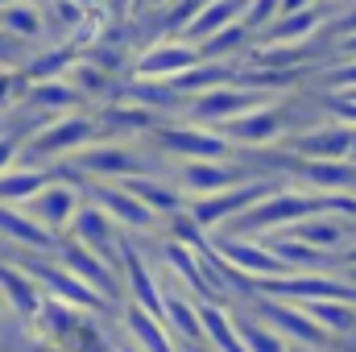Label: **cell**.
I'll use <instances>...</instances> for the list:
<instances>
[{"label":"cell","mask_w":356,"mask_h":352,"mask_svg":"<svg viewBox=\"0 0 356 352\" xmlns=\"http://www.w3.org/2000/svg\"><path fill=\"white\" fill-rule=\"evenodd\" d=\"M71 232H75V241H79V245H88L91 253H99V257H112V249H116L112 216H108L99 203H91V207H79V211H75Z\"/></svg>","instance_id":"8992f818"},{"label":"cell","mask_w":356,"mask_h":352,"mask_svg":"<svg viewBox=\"0 0 356 352\" xmlns=\"http://www.w3.org/2000/svg\"><path fill=\"white\" fill-rule=\"evenodd\" d=\"M199 63V50L191 42H162L137 58V79H175Z\"/></svg>","instance_id":"3957f363"},{"label":"cell","mask_w":356,"mask_h":352,"mask_svg":"<svg viewBox=\"0 0 356 352\" xmlns=\"http://www.w3.org/2000/svg\"><path fill=\"white\" fill-rule=\"evenodd\" d=\"M158 141L170 154H186V158H220L228 150V141H220L211 133H199V129H166V133H158Z\"/></svg>","instance_id":"9c48e42d"},{"label":"cell","mask_w":356,"mask_h":352,"mask_svg":"<svg viewBox=\"0 0 356 352\" xmlns=\"http://www.w3.org/2000/svg\"><path fill=\"white\" fill-rule=\"evenodd\" d=\"M0 25H4L8 33H17V38H38V33L46 29V17H42L38 4H29V0H13V4L0 8Z\"/></svg>","instance_id":"4fadbf2b"},{"label":"cell","mask_w":356,"mask_h":352,"mask_svg":"<svg viewBox=\"0 0 356 352\" xmlns=\"http://www.w3.org/2000/svg\"><path fill=\"white\" fill-rule=\"evenodd\" d=\"M0 237L4 241H17V245H29L38 253H50L54 249V232L42 228L29 211H17L13 203H0Z\"/></svg>","instance_id":"52a82bcc"},{"label":"cell","mask_w":356,"mask_h":352,"mask_svg":"<svg viewBox=\"0 0 356 352\" xmlns=\"http://www.w3.org/2000/svg\"><path fill=\"white\" fill-rule=\"evenodd\" d=\"M58 257H63V265H67L75 278H83L95 294H104V298H116V294H120V286H116V273L108 269V262H104V257H95L88 245L71 241V245H63V249H58Z\"/></svg>","instance_id":"277c9868"},{"label":"cell","mask_w":356,"mask_h":352,"mask_svg":"<svg viewBox=\"0 0 356 352\" xmlns=\"http://www.w3.org/2000/svg\"><path fill=\"white\" fill-rule=\"evenodd\" d=\"M71 83H83L88 91H99V88H104V71H91V67H75V71H71Z\"/></svg>","instance_id":"44dd1931"},{"label":"cell","mask_w":356,"mask_h":352,"mask_svg":"<svg viewBox=\"0 0 356 352\" xmlns=\"http://www.w3.org/2000/svg\"><path fill=\"white\" fill-rule=\"evenodd\" d=\"M17 154H21V150H17V141H13V137H0V175L17 162Z\"/></svg>","instance_id":"7402d4cb"},{"label":"cell","mask_w":356,"mask_h":352,"mask_svg":"<svg viewBox=\"0 0 356 352\" xmlns=\"http://www.w3.org/2000/svg\"><path fill=\"white\" fill-rule=\"evenodd\" d=\"M245 104H249L245 95L211 91V95H203V99H195V104H191V116H195V120H216V116H232V112H241Z\"/></svg>","instance_id":"e0dca14e"},{"label":"cell","mask_w":356,"mask_h":352,"mask_svg":"<svg viewBox=\"0 0 356 352\" xmlns=\"http://www.w3.org/2000/svg\"><path fill=\"white\" fill-rule=\"evenodd\" d=\"M42 228H50V232H63V228H71V220H75V211H79V195L71 191V186H58V182H46L29 203H21Z\"/></svg>","instance_id":"7a4b0ae2"},{"label":"cell","mask_w":356,"mask_h":352,"mask_svg":"<svg viewBox=\"0 0 356 352\" xmlns=\"http://www.w3.org/2000/svg\"><path fill=\"white\" fill-rule=\"evenodd\" d=\"M145 207H154V211H170V216H178V207H182V195H178V186H162L158 178L149 175H129L120 178Z\"/></svg>","instance_id":"8fae6325"},{"label":"cell","mask_w":356,"mask_h":352,"mask_svg":"<svg viewBox=\"0 0 356 352\" xmlns=\"http://www.w3.org/2000/svg\"><path fill=\"white\" fill-rule=\"evenodd\" d=\"M0 286L8 290V298H13V307H17L21 315H38V311H42V298H38L29 273H17V269H4V265H0Z\"/></svg>","instance_id":"2e32d148"},{"label":"cell","mask_w":356,"mask_h":352,"mask_svg":"<svg viewBox=\"0 0 356 352\" xmlns=\"http://www.w3.org/2000/svg\"><path fill=\"white\" fill-rule=\"evenodd\" d=\"M46 186V170H4L0 175V203H29Z\"/></svg>","instance_id":"9a60e30c"},{"label":"cell","mask_w":356,"mask_h":352,"mask_svg":"<svg viewBox=\"0 0 356 352\" xmlns=\"http://www.w3.org/2000/svg\"><path fill=\"white\" fill-rule=\"evenodd\" d=\"M91 199H95L116 224H129V228H141V232L154 228V207H145L124 182H120V186H91Z\"/></svg>","instance_id":"5b68a950"},{"label":"cell","mask_w":356,"mask_h":352,"mask_svg":"<svg viewBox=\"0 0 356 352\" xmlns=\"http://www.w3.org/2000/svg\"><path fill=\"white\" fill-rule=\"evenodd\" d=\"M79 166H88L95 175H141V170H149V162L137 154V150H129V145H108V150H79Z\"/></svg>","instance_id":"ba28073f"},{"label":"cell","mask_w":356,"mask_h":352,"mask_svg":"<svg viewBox=\"0 0 356 352\" xmlns=\"http://www.w3.org/2000/svg\"><path fill=\"white\" fill-rule=\"evenodd\" d=\"M88 137H95V120L83 116H63L54 125H46L33 141H29V158H54V154H75L88 145Z\"/></svg>","instance_id":"6da1fadb"},{"label":"cell","mask_w":356,"mask_h":352,"mask_svg":"<svg viewBox=\"0 0 356 352\" xmlns=\"http://www.w3.org/2000/svg\"><path fill=\"white\" fill-rule=\"evenodd\" d=\"M182 182H186V191H224L232 175L228 170H220V166H207L203 158H195L186 170H182Z\"/></svg>","instance_id":"ac0fdd59"},{"label":"cell","mask_w":356,"mask_h":352,"mask_svg":"<svg viewBox=\"0 0 356 352\" xmlns=\"http://www.w3.org/2000/svg\"><path fill=\"white\" fill-rule=\"evenodd\" d=\"M149 4H154V8H158V4H170V0H149Z\"/></svg>","instance_id":"603a6c76"},{"label":"cell","mask_w":356,"mask_h":352,"mask_svg":"<svg viewBox=\"0 0 356 352\" xmlns=\"http://www.w3.org/2000/svg\"><path fill=\"white\" fill-rule=\"evenodd\" d=\"M162 319H166V328L175 336H182V340H203V328H199L195 311L186 307V298H178L175 290L162 294Z\"/></svg>","instance_id":"5bb4252c"},{"label":"cell","mask_w":356,"mask_h":352,"mask_svg":"<svg viewBox=\"0 0 356 352\" xmlns=\"http://www.w3.org/2000/svg\"><path fill=\"white\" fill-rule=\"evenodd\" d=\"M199 323L207 328V336H211V340H216V344H220L224 352H245L241 344H236V336H232V328L224 323V315H220L216 307H199Z\"/></svg>","instance_id":"d6986e66"},{"label":"cell","mask_w":356,"mask_h":352,"mask_svg":"<svg viewBox=\"0 0 356 352\" xmlns=\"http://www.w3.org/2000/svg\"><path fill=\"white\" fill-rule=\"evenodd\" d=\"M29 95H33L38 104H46V108H71V104H79V99H83L75 88H67L63 79H46L42 88H33Z\"/></svg>","instance_id":"ffe728a7"},{"label":"cell","mask_w":356,"mask_h":352,"mask_svg":"<svg viewBox=\"0 0 356 352\" xmlns=\"http://www.w3.org/2000/svg\"><path fill=\"white\" fill-rule=\"evenodd\" d=\"M241 8H245V0H216V4H207V8H199V17L186 25V38H191V42H207V38L220 33L228 21H236Z\"/></svg>","instance_id":"7c38bea8"},{"label":"cell","mask_w":356,"mask_h":352,"mask_svg":"<svg viewBox=\"0 0 356 352\" xmlns=\"http://www.w3.org/2000/svg\"><path fill=\"white\" fill-rule=\"evenodd\" d=\"M124 323H129V332L137 336V344L145 352H175V344H170V336H166V323L158 319V315H149L145 307H129V315H124Z\"/></svg>","instance_id":"30bf717a"}]
</instances>
